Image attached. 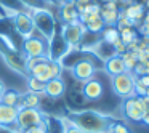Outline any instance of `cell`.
<instances>
[{
  "instance_id": "cb8c5ba5",
  "label": "cell",
  "mask_w": 149,
  "mask_h": 133,
  "mask_svg": "<svg viewBox=\"0 0 149 133\" xmlns=\"http://www.w3.org/2000/svg\"><path fill=\"white\" fill-rule=\"evenodd\" d=\"M63 127H64V133H85L82 128H79L75 123H72L69 119H63Z\"/></svg>"
},
{
  "instance_id": "52a82bcc",
  "label": "cell",
  "mask_w": 149,
  "mask_h": 133,
  "mask_svg": "<svg viewBox=\"0 0 149 133\" xmlns=\"http://www.w3.org/2000/svg\"><path fill=\"white\" fill-rule=\"evenodd\" d=\"M23 52L26 58L32 56H48V42L42 37L32 36L29 39H24L23 43Z\"/></svg>"
},
{
  "instance_id": "5bb4252c",
  "label": "cell",
  "mask_w": 149,
  "mask_h": 133,
  "mask_svg": "<svg viewBox=\"0 0 149 133\" xmlns=\"http://www.w3.org/2000/svg\"><path fill=\"white\" fill-rule=\"evenodd\" d=\"M59 18L64 24L68 23H75L79 21V8L75 5V2H64L61 3V8H59Z\"/></svg>"
},
{
  "instance_id": "44dd1931",
  "label": "cell",
  "mask_w": 149,
  "mask_h": 133,
  "mask_svg": "<svg viewBox=\"0 0 149 133\" xmlns=\"http://www.w3.org/2000/svg\"><path fill=\"white\" fill-rule=\"evenodd\" d=\"M119 34H120V40H122L125 45H130V43L135 42L136 39H139L138 32L135 31V27H123V29L119 31Z\"/></svg>"
},
{
  "instance_id": "ba28073f",
  "label": "cell",
  "mask_w": 149,
  "mask_h": 133,
  "mask_svg": "<svg viewBox=\"0 0 149 133\" xmlns=\"http://www.w3.org/2000/svg\"><path fill=\"white\" fill-rule=\"evenodd\" d=\"M71 72H72L75 80L84 84V82H87V80H90V79L95 77V74H96V66L93 64L91 59L82 58L71 68Z\"/></svg>"
},
{
  "instance_id": "d6a6232c",
  "label": "cell",
  "mask_w": 149,
  "mask_h": 133,
  "mask_svg": "<svg viewBox=\"0 0 149 133\" xmlns=\"http://www.w3.org/2000/svg\"><path fill=\"white\" fill-rule=\"evenodd\" d=\"M5 90H7V85H5L3 80H0V100H2V96H3Z\"/></svg>"
},
{
  "instance_id": "9c48e42d",
  "label": "cell",
  "mask_w": 149,
  "mask_h": 133,
  "mask_svg": "<svg viewBox=\"0 0 149 133\" xmlns=\"http://www.w3.org/2000/svg\"><path fill=\"white\" fill-rule=\"evenodd\" d=\"M15 23V29L19 36H23L24 39H29V37L36 36V27H34V21L31 16L29 11H19V13L15 15L13 18Z\"/></svg>"
},
{
  "instance_id": "603a6c76",
  "label": "cell",
  "mask_w": 149,
  "mask_h": 133,
  "mask_svg": "<svg viewBox=\"0 0 149 133\" xmlns=\"http://www.w3.org/2000/svg\"><path fill=\"white\" fill-rule=\"evenodd\" d=\"M45 90V84L40 80H37L36 77L29 75L27 79V91H32V93H39V91H43Z\"/></svg>"
},
{
  "instance_id": "5b68a950",
  "label": "cell",
  "mask_w": 149,
  "mask_h": 133,
  "mask_svg": "<svg viewBox=\"0 0 149 133\" xmlns=\"http://www.w3.org/2000/svg\"><path fill=\"white\" fill-rule=\"evenodd\" d=\"M85 32H87V29H85L84 24H82L80 21H75V23L63 24L59 34H61V37L64 39V42L71 47V50H77Z\"/></svg>"
},
{
  "instance_id": "d6986e66",
  "label": "cell",
  "mask_w": 149,
  "mask_h": 133,
  "mask_svg": "<svg viewBox=\"0 0 149 133\" xmlns=\"http://www.w3.org/2000/svg\"><path fill=\"white\" fill-rule=\"evenodd\" d=\"M100 36H101V40L104 43H107V45H114L120 39L119 29L116 26H104V29L100 32Z\"/></svg>"
},
{
  "instance_id": "836d02e7",
  "label": "cell",
  "mask_w": 149,
  "mask_h": 133,
  "mask_svg": "<svg viewBox=\"0 0 149 133\" xmlns=\"http://www.w3.org/2000/svg\"><path fill=\"white\" fill-rule=\"evenodd\" d=\"M0 133H13L10 127H5V125H0Z\"/></svg>"
},
{
  "instance_id": "8992f818",
  "label": "cell",
  "mask_w": 149,
  "mask_h": 133,
  "mask_svg": "<svg viewBox=\"0 0 149 133\" xmlns=\"http://www.w3.org/2000/svg\"><path fill=\"white\" fill-rule=\"evenodd\" d=\"M45 123V116L40 109H32V107H24V109L18 111V119H16V125L21 130L31 128L36 125H42Z\"/></svg>"
},
{
  "instance_id": "4dcf8cb0",
  "label": "cell",
  "mask_w": 149,
  "mask_h": 133,
  "mask_svg": "<svg viewBox=\"0 0 149 133\" xmlns=\"http://www.w3.org/2000/svg\"><path fill=\"white\" fill-rule=\"evenodd\" d=\"M138 80L141 82V84L144 85L146 88H149V74H146V75H141V77H138Z\"/></svg>"
},
{
  "instance_id": "277c9868",
  "label": "cell",
  "mask_w": 149,
  "mask_h": 133,
  "mask_svg": "<svg viewBox=\"0 0 149 133\" xmlns=\"http://www.w3.org/2000/svg\"><path fill=\"white\" fill-rule=\"evenodd\" d=\"M135 82L136 77L132 74V72H123L120 75H116L112 77V88L114 93L120 98H132L136 96L135 95Z\"/></svg>"
},
{
  "instance_id": "7c38bea8",
  "label": "cell",
  "mask_w": 149,
  "mask_h": 133,
  "mask_svg": "<svg viewBox=\"0 0 149 133\" xmlns=\"http://www.w3.org/2000/svg\"><path fill=\"white\" fill-rule=\"evenodd\" d=\"M122 11H123V15H125L127 18H128L130 21H132L133 24H139V21L144 18V11H146V8H144V5L143 3H139V2H132L130 5H127L125 8H122Z\"/></svg>"
},
{
  "instance_id": "7a4b0ae2",
  "label": "cell",
  "mask_w": 149,
  "mask_h": 133,
  "mask_svg": "<svg viewBox=\"0 0 149 133\" xmlns=\"http://www.w3.org/2000/svg\"><path fill=\"white\" fill-rule=\"evenodd\" d=\"M31 16H32L34 21L36 32H39L40 37L45 39L47 42H50L52 37L56 34V19L53 16V13L47 8H32Z\"/></svg>"
},
{
  "instance_id": "6da1fadb",
  "label": "cell",
  "mask_w": 149,
  "mask_h": 133,
  "mask_svg": "<svg viewBox=\"0 0 149 133\" xmlns=\"http://www.w3.org/2000/svg\"><path fill=\"white\" fill-rule=\"evenodd\" d=\"M69 120L85 133H112V127L116 125V122H119L114 117L91 109L72 112L69 116Z\"/></svg>"
},
{
  "instance_id": "d590c367",
  "label": "cell",
  "mask_w": 149,
  "mask_h": 133,
  "mask_svg": "<svg viewBox=\"0 0 149 133\" xmlns=\"http://www.w3.org/2000/svg\"><path fill=\"white\" fill-rule=\"evenodd\" d=\"M101 2H103V3H107V2H112V0H101Z\"/></svg>"
},
{
  "instance_id": "2e32d148",
  "label": "cell",
  "mask_w": 149,
  "mask_h": 133,
  "mask_svg": "<svg viewBox=\"0 0 149 133\" xmlns=\"http://www.w3.org/2000/svg\"><path fill=\"white\" fill-rule=\"evenodd\" d=\"M29 75L36 77L37 80L43 82V84H47L48 80H52V79H53V74H52V64H50V59H45L43 63L34 66V68L31 69Z\"/></svg>"
},
{
  "instance_id": "7402d4cb",
  "label": "cell",
  "mask_w": 149,
  "mask_h": 133,
  "mask_svg": "<svg viewBox=\"0 0 149 133\" xmlns=\"http://www.w3.org/2000/svg\"><path fill=\"white\" fill-rule=\"evenodd\" d=\"M122 56V61H123V64H125V68H127V72H132L133 71V68L136 66V56H135V53L133 52H125L123 55H120Z\"/></svg>"
},
{
  "instance_id": "ffe728a7",
  "label": "cell",
  "mask_w": 149,
  "mask_h": 133,
  "mask_svg": "<svg viewBox=\"0 0 149 133\" xmlns=\"http://www.w3.org/2000/svg\"><path fill=\"white\" fill-rule=\"evenodd\" d=\"M19 100H21V95L18 93L16 90L7 88L5 93H3V96H2V100H0V103L7 104V106H15V107H16L18 104H19Z\"/></svg>"
},
{
  "instance_id": "f1b7e54d",
  "label": "cell",
  "mask_w": 149,
  "mask_h": 133,
  "mask_svg": "<svg viewBox=\"0 0 149 133\" xmlns=\"http://www.w3.org/2000/svg\"><path fill=\"white\" fill-rule=\"evenodd\" d=\"M139 34L143 36V39H149V23L148 21H143L139 24Z\"/></svg>"
},
{
  "instance_id": "3957f363",
  "label": "cell",
  "mask_w": 149,
  "mask_h": 133,
  "mask_svg": "<svg viewBox=\"0 0 149 133\" xmlns=\"http://www.w3.org/2000/svg\"><path fill=\"white\" fill-rule=\"evenodd\" d=\"M149 109V101L144 96H132L125 98L122 103V111L123 116L132 122H141L143 114Z\"/></svg>"
},
{
  "instance_id": "8d00e7d4",
  "label": "cell",
  "mask_w": 149,
  "mask_h": 133,
  "mask_svg": "<svg viewBox=\"0 0 149 133\" xmlns=\"http://www.w3.org/2000/svg\"><path fill=\"white\" fill-rule=\"evenodd\" d=\"M59 2H61V3H64V2H72V0H59Z\"/></svg>"
},
{
  "instance_id": "30bf717a",
  "label": "cell",
  "mask_w": 149,
  "mask_h": 133,
  "mask_svg": "<svg viewBox=\"0 0 149 133\" xmlns=\"http://www.w3.org/2000/svg\"><path fill=\"white\" fill-rule=\"evenodd\" d=\"M119 11H120L119 3H117L116 0H112V2H107V3L101 5L100 16L104 21L106 26H116L117 19H119Z\"/></svg>"
},
{
  "instance_id": "e0dca14e",
  "label": "cell",
  "mask_w": 149,
  "mask_h": 133,
  "mask_svg": "<svg viewBox=\"0 0 149 133\" xmlns=\"http://www.w3.org/2000/svg\"><path fill=\"white\" fill-rule=\"evenodd\" d=\"M18 119V109L15 106H7V104L0 103V125L10 127L16 123Z\"/></svg>"
},
{
  "instance_id": "8fae6325",
  "label": "cell",
  "mask_w": 149,
  "mask_h": 133,
  "mask_svg": "<svg viewBox=\"0 0 149 133\" xmlns=\"http://www.w3.org/2000/svg\"><path fill=\"white\" fill-rule=\"evenodd\" d=\"M104 93L103 84L96 79H90V80L84 82V87H82V95L85 96V100L88 101H98Z\"/></svg>"
},
{
  "instance_id": "f546056e",
  "label": "cell",
  "mask_w": 149,
  "mask_h": 133,
  "mask_svg": "<svg viewBox=\"0 0 149 133\" xmlns=\"http://www.w3.org/2000/svg\"><path fill=\"white\" fill-rule=\"evenodd\" d=\"M112 133H130V130L127 128V125L120 122H116V125L112 127Z\"/></svg>"
},
{
  "instance_id": "d4e9b609",
  "label": "cell",
  "mask_w": 149,
  "mask_h": 133,
  "mask_svg": "<svg viewBox=\"0 0 149 133\" xmlns=\"http://www.w3.org/2000/svg\"><path fill=\"white\" fill-rule=\"evenodd\" d=\"M0 2H2L5 7H8L10 10L16 11V13H19V8H21V7H26V5L21 2V0H0Z\"/></svg>"
},
{
  "instance_id": "9a60e30c",
  "label": "cell",
  "mask_w": 149,
  "mask_h": 133,
  "mask_svg": "<svg viewBox=\"0 0 149 133\" xmlns=\"http://www.w3.org/2000/svg\"><path fill=\"white\" fill-rule=\"evenodd\" d=\"M104 71L111 75V77H116V75H120L123 72H127V68L122 61V56L120 55H114L111 58H107L104 61Z\"/></svg>"
},
{
  "instance_id": "ac0fdd59",
  "label": "cell",
  "mask_w": 149,
  "mask_h": 133,
  "mask_svg": "<svg viewBox=\"0 0 149 133\" xmlns=\"http://www.w3.org/2000/svg\"><path fill=\"white\" fill-rule=\"evenodd\" d=\"M40 106V98L37 96L36 93L32 91H26L24 95H21V100H19V104L16 106V109H24V107H32V109H39Z\"/></svg>"
},
{
  "instance_id": "74e56055",
  "label": "cell",
  "mask_w": 149,
  "mask_h": 133,
  "mask_svg": "<svg viewBox=\"0 0 149 133\" xmlns=\"http://www.w3.org/2000/svg\"><path fill=\"white\" fill-rule=\"evenodd\" d=\"M139 2H144V0H139Z\"/></svg>"
},
{
  "instance_id": "83f0119b",
  "label": "cell",
  "mask_w": 149,
  "mask_h": 133,
  "mask_svg": "<svg viewBox=\"0 0 149 133\" xmlns=\"http://www.w3.org/2000/svg\"><path fill=\"white\" fill-rule=\"evenodd\" d=\"M146 90H148V88H146L144 85L138 80V77H136V82H135V95H136V96H144Z\"/></svg>"
},
{
  "instance_id": "4fadbf2b",
  "label": "cell",
  "mask_w": 149,
  "mask_h": 133,
  "mask_svg": "<svg viewBox=\"0 0 149 133\" xmlns=\"http://www.w3.org/2000/svg\"><path fill=\"white\" fill-rule=\"evenodd\" d=\"M66 91V84L61 77L58 79H52L45 84V93L47 98H52V100H59V98L64 95Z\"/></svg>"
},
{
  "instance_id": "e575fe53",
  "label": "cell",
  "mask_w": 149,
  "mask_h": 133,
  "mask_svg": "<svg viewBox=\"0 0 149 133\" xmlns=\"http://www.w3.org/2000/svg\"><path fill=\"white\" fill-rule=\"evenodd\" d=\"M143 5H144V8L149 11V0H144V2H143Z\"/></svg>"
},
{
  "instance_id": "484cf974",
  "label": "cell",
  "mask_w": 149,
  "mask_h": 133,
  "mask_svg": "<svg viewBox=\"0 0 149 133\" xmlns=\"http://www.w3.org/2000/svg\"><path fill=\"white\" fill-rule=\"evenodd\" d=\"M23 133H48V130H47L45 123H42V125H36V127H31V128L23 130Z\"/></svg>"
},
{
  "instance_id": "1f68e13d",
  "label": "cell",
  "mask_w": 149,
  "mask_h": 133,
  "mask_svg": "<svg viewBox=\"0 0 149 133\" xmlns=\"http://www.w3.org/2000/svg\"><path fill=\"white\" fill-rule=\"evenodd\" d=\"M141 122L144 123V125H149V109H146V112L143 114V119H141Z\"/></svg>"
},
{
  "instance_id": "4316f807",
  "label": "cell",
  "mask_w": 149,
  "mask_h": 133,
  "mask_svg": "<svg viewBox=\"0 0 149 133\" xmlns=\"http://www.w3.org/2000/svg\"><path fill=\"white\" fill-rule=\"evenodd\" d=\"M112 47H114V52H116V55H123V53L127 52V45H125V43H123L120 39L117 40V42L114 43Z\"/></svg>"
}]
</instances>
